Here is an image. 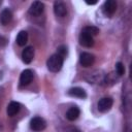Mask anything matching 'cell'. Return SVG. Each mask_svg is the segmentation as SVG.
<instances>
[{
  "mask_svg": "<svg viewBox=\"0 0 132 132\" xmlns=\"http://www.w3.org/2000/svg\"><path fill=\"white\" fill-rule=\"evenodd\" d=\"M63 62H64L63 57H61L59 54H54L46 61L47 69L52 72H58L61 70V68L63 66Z\"/></svg>",
  "mask_w": 132,
  "mask_h": 132,
  "instance_id": "obj_1",
  "label": "cell"
},
{
  "mask_svg": "<svg viewBox=\"0 0 132 132\" xmlns=\"http://www.w3.org/2000/svg\"><path fill=\"white\" fill-rule=\"evenodd\" d=\"M104 73L101 70H94L90 73H88L85 78L89 84H100L102 81H104Z\"/></svg>",
  "mask_w": 132,
  "mask_h": 132,
  "instance_id": "obj_2",
  "label": "cell"
},
{
  "mask_svg": "<svg viewBox=\"0 0 132 132\" xmlns=\"http://www.w3.org/2000/svg\"><path fill=\"white\" fill-rule=\"evenodd\" d=\"M45 127H46V123L41 117H34L30 121V128L33 131L39 132V131L44 130Z\"/></svg>",
  "mask_w": 132,
  "mask_h": 132,
  "instance_id": "obj_3",
  "label": "cell"
},
{
  "mask_svg": "<svg viewBox=\"0 0 132 132\" xmlns=\"http://www.w3.org/2000/svg\"><path fill=\"white\" fill-rule=\"evenodd\" d=\"M117 10V2L114 0H107L102 5V12L106 16H111Z\"/></svg>",
  "mask_w": 132,
  "mask_h": 132,
  "instance_id": "obj_4",
  "label": "cell"
},
{
  "mask_svg": "<svg viewBox=\"0 0 132 132\" xmlns=\"http://www.w3.org/2000/svg\"><path fill=\"white\" fill-rule=\"evenodd\" d=\"M44 10V4L40 1H34L29 7V14L33 16L40 15Z\"/></svg>",
  "mask_w": 132,
  "mask_h": 132,
  "instance_id": "obj_5",
  "label": "cell"
},
{
  "mask_svg": "<svg viewBox=\"0 0 132 132\" xmlns=\"http://www.w3.org/2000/svg\"><path fill=\"white\" fill-rule=\"evenodd\" d=\"M78 41H79V44L85 46V47H91L93 46L94 44V38L93 36H91L90 34L81 31L79 36H78Z\"/></svg>",
  "mask_w": 132,
  "mask_h": 132,
  "instance_id": "obj_6",
  "label": "cell"
},
{
  "mask_svg": "<svg viewBox=\"0 0 132 132\" xmlns=\"http://www.w3.org/2000/svg\"><path fill=\"white\" fill-rule=\"evenodd\" d=\"M112 103H113V101H112V99L110 97L101 98L99 100V102H98V105H97L98 106V110L101 111V112H106L111 108Z\"/></svg>",
  "mask_w": 132,
  "mask_h": 132,
  "instance_id": "obj_7",
  "label": "cell"
},
{
  "mask_svg": "<svg viewBox=\"0 0 132 132\" xmlns=\"http://www.w3.org/2000/svg\"><path fill=\"white\" fill-rule=\"evenodd\" d=\"M54 12L59 18H64L67 14V6L62 1H56L54 3Z\"/></svg>",
  "mask_w": 132,
  "mask_h": 132,
  "instance_id": "obj_8",
  "label": "cell"
},
{
  "mask_svg": "<svg viewBox=\"0 0 132 132\" xmlns=\"http://www.w3.org/2000/svg\"><path fill=\"white\" fill-rule=\"evenodd\" d=\"M94 56L90 53H81L80 56H79V63L82 67H90L93 65L94 63Z\"/></svg>",
  "mask_w": 132,
  "mask_h": 132,
  "instance_id": "obj_9",
  "label": "cell"
},
{
  "mask_svg": "<svg viewBox=\"0 0 132 132\" xmlns=\"http://www.w3.org/2000/svg\"><path fill=\"white\" fill-rule=\"evenodd\" d=\"M34 77V74H33V71L31 69H25L21 75H20V84L21 86H27L29 85L32 79Z\"/></svg>",
  "mask_w": 132,
  "mask_h": 132,
  "instance_id": "obj_10",
  "label": "cell"
},
{
  "mask_svg": "<svg viewBox=\"0 0 132 132\" xmlns=\"http://www.w3.org/2000/svg\"><path fill=\"white\" fill-rule=\"evenodd\" d=\"M34 58V48L33 46H27L23 50L22 52V60L24 63L26 64H29L32 62Z\"/></svg>",
  "mask_w": 132,
  "mask_h": 132,
  "instance_id": "obj_11",
  "label": "cell"
},
{
  "mask_svg": "<svg viewBox=\"0 0 132 132\" xmlns=\"http://www.w3.org/2000/svg\"><path fill=\"white\" fill-rule=\"evenodd\" d=\"M68 95L72 96V97H76V98H86L87 97V93L86 91L82 89V88H79V87H74V88H71L69 91H68Z\"/></svg>",
  "mask_w": 132,
  "mask_h": 132,
  "instance_id": "obj_12",
  "label": "cell"
},
{
  "mask_svg": "<svg viewBox=\"0 0 132 132\" xmlns=\"http://www.w3.org/2000/svg\"><path fill=\"white\" fill-rule=\"evenodd\" d=\"M21 109V104L16 101H11L8 106H7V109H6V112H7V116L9 117H13L15 116Z\"/></svg>",
  "mask_w": 132,
  "mask_h": 132,
  "instance_id": "obj_13",
  "label": "cell"
},
{
  "mask_svg": "<svg viewBox=\"0 0 132 132\" xmlns=\"http://www.w3.org/2000/svg\"><path fill=\"white\" fill-rule=\"evenodd\" d=\"M12 19V12L8 8H4L0 13V22L2 25H7Z\"/></svg>",
  "mask_w": 132,
  "mask_h": 132,
  "instance_id": "obj_14",
  "label": "cell"
},
{
  "mask_svg": "<svg viewBox=\"0 0 132 132\" xmlns=\"http://www.w3.org/2000/svg\"><path fill=\"white\" fill-rule=\"evenodd\" d=\"M79 113H80L79 108L77 106H72V107H70L67 110V112H66V119L68 121H71V122L72 121H75L78 118Z\"/></svg>",
  "mask_w": 132,
  "mask_h": 132,
  "instance_id": "obj_15",
  "label": "cell"
},
{
  "mask_svg": "<svg viewBox=\"0 0 132 132\" xmlns=\"http://www.w3.org/2000/svg\"><path fill=\"white\" fill-rule=\"evenodd\" d=\"M16 43L20 45V46H24L27 41H28V33L26 31H20L16 35Z\"/></svg>",
  "mask_w": 132,
  "mask_h": 132,
  "instance_id": "obj_16",
  "label": "cell"
},
{
  "mask_svg": "<svg viewBox=\"0 0 132 132\" xmlns=\"http://www.w3.org/2000/svg\"><path fill=\"white\" fill-rule=\"evenodd\" d=\"M82 31L88 33V34H90L91 36H95V35H97L99 33V29L97 27H95V26H87V27H85L82 29Z\"/></svg>",
  "mask_w": 132,
  "mask_h": 132,
  "instance_id": "obj_17",
  "label": "cell"
},
{
  "mask_svg": "<svg viewBox=\"0 0 132 132\" xmlns=\"http://www.w3.org/2000/svg\"><path fill=\"white\" fill-rule=\"evenodd\" d=\"M116 73L119 76H121V75H123L125 73V67H124V64L122 62L116 63Z\"/></svg>",
  "mask_w": 132,
  "mask_h": 132,
  "instance_id": "obj_18",
  "label": "cell"
},
{
  "mask_svg": "<svg viewBox=\"0 0 132 132\" xmlns=\"http://www.w3.org/2000/svg\"><path fill=\"white\" fill-rule=\"evenodd\" d=\"M57 54H59L61 57H65L66 55H67V47L65 46V45H61V46H59L58 47V53Z\"/></svg>",
  "mask_w": 132,
  "mask_h": 132,
  "instance_id": "obj_19",
  "label": "cell"
},
{
  "mask_svg": "<svg viewBox=\"0 0 132 132\" xmlns=\"http://www.w3.org/2000/svg\"><path fill=\"white\" fill-rule=\"evenodd\" d=\"M65 132H80V130L77 129L76 127H68V128H66Z\"/></svg>",
  "mask_w": 132,
  "mask_h": 132,
  "instance_id": "obj_20",
  "label": "cell"
},
{
  "mask_svg": "<svg viewBox=\"0 0 132 132\" xmlns=\"http://www.w3.org/2000/svg\"><path fill=\"white\" fill-rule=\"evenodd\" d=\"M3 88H0V105H1V102H2V99H3Z\"/></svg>",
  "mask_w": 132,
  "mask_h": 132,
  "instance_id": "obj_21",
  "label": "cell"
},
{
  "mask_svg": "<svg viewBox=\"0 0 132 132\" xmlns=\"http://www.w3.org/2000/svg\"><path fill=\"white\" fill-rule=\"evenodd\" d=\"M86 3H87L88 5H94V4L97 3V1H86Z\"/></svg>",
  "mask_w": 132,
  "mask_h": 132,
  "instance_id": "obj_22",
  "label": "cell"
}]
</instances>
